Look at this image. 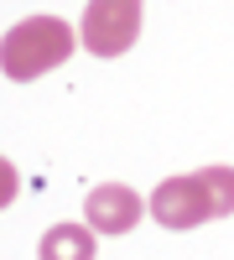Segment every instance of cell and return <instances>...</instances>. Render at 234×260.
Here are the masks:
<instances>
[{"instance_id": "obj_3", "label": "cell", "mask_w": 234, "mask_h": 260, "mask_svg": "<svg viewBox=\"0 0 234 260\" xmlns=\"http://www.w3.org/2000/svg\"><path fill=\"white\" fill-rule=\"evenodd\" d=\"M156 213L161 229H198L203 219H214V208H208V192H203V177L198 172H187V177H166L151 203H146Z\"/></svg>"}, {"instance_id": "obj_1", "label": "cell", "mask_w": 234, "mask_h": 260, "mask_svg": "<svg viewBox=\"0 0 234 260\" xmlns=\"http://www.w3.org/2000/svg\"><path fill=\"white\" fill-rule=\"evenodd\" d=\"M73 26L57 16H26L16 21V26L6 31V42H0V73L16 78V83H31L42 73H52L57 62H68L73 52Z\"/></svg>"}, {"instance_id": "obj_7", "label": "cell", "mask_w": 234, "mask_h": 260, "mask_svg": "<svg viewBox=\"0 0 234 260\" xmlns=\"http://www.w3.org/2000/svg\"><path fill=\"white\" fill-rule=\"evenodd\" d=\"M16 192H21V172H16L6 156H0V208H11V203H16Z\"/></svg>"}, {"instance_id": "obj_5", "label": "cell", "mask_w": 234, "mask_h": 260, "mask_svg": "<svg viewBox=\"0 0 234 260\" xmlns=\"http://www.w3.org/2000/svg\"><path fill=\"white\" fill-rule=\"evenodd\" d=\"M94 229L89 224H52L47 234H42L37 255L42 260H94Z\"/></svg>"}, {"instance_id": "obj_4", "label": "cell", "mask_w": 234, "mask_h": 260, "mask_svg": "<svg viewBox=\"0 0 234 260\" xmlns=\"http://www.w3.org/2000/svg\"><path fill=\"white\" fill-rule=\"evenodd\" d=\"M141 213H146L141 192L125 187V182H99L89 198H83V224L94 234H125V229L141 224Z\"/></svg>"}, {"instance_id": "obj_2", "label": "cell", "mask_w": 234, "mask_h": 260, "mask_svg": "<svg viewBox=\"0 0 234 260\" xmlns=\"http://www.w3.org/2000/svg\"><path fill=\"white\" fill-rule=\"evenodd\" d=\"M78 37L94 57H120L141 37V0H89L78 21Z\"/></svg>"}, {"instance_id": "obj_6", "label": "cell", "mask_w": 234, "mask_h": 260, "mask_svg": "<svg viewBox=\"0 0 234 260\" xmlns=\"http://www.w3.org/2000/svg\"><path fill=\"white\" fill-rule=\"evenodd\" d=\"M203 192H208V208H214V219L234 213V167H203Z\"/></svg>"}]
</instances>
